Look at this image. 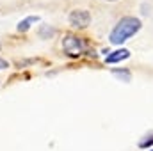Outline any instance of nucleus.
I'll list each match as a JSON object with an SVG mask.
<instances>
[{
  "label": "nucleus",
  "instance_id": "f8f14e48",
  "mask_svg": "<svg viewBox=\"0 0 153 151\" xmlns=\"http://www.w3.org/2000/svg\"><path fill=\"white\" fill-rule=\"evenodd\" d=\"M0 48H2V46H0Z\"/></svg>",
  "mask_w": 153,
  "mask_h": 151
},
{
  "label": "nucleus",
  "instance_id": "f03ea898",
  "mask_svg": "<svg viewBox=\"0 0 153 151\" xmlns=\"http://www.w3.org/2000/svg\"><path fill=\"white\" fill-rule=\"evenodd\" d=\"M62 50L71 59L80 57L87 52V41L80 36H75V34H66L62 38Z\"/></svg>",
  "mask_w": 153,
  "mask_h": 151
},
{
  "label": "nucleus",
  "instance_id": "7ed1b4c3",
  "mask_svg": "<svg viewBox=\"0 0 153 151\" xmlns=\"http://www.w3.org/2000/svg\"><path fill=\"white\" fill-rule=\"evenodd\" d=\"M68 20H70V23H71L75 29H87V27L91 25V14H89V11H85V9H73V11L70 13Z\"/></svg>",
  "mask_w": 153,
  "mask_h": 151
},
{
  "label": "nucleus",
  "instance_id": "1a4fd4ad",
  "mask_svg": "<svg viewBox=\"0 0 153 151\" xmlns=\"http://www.w3.org/2000/svg\"><path fill=\"white\" fill-rule=\"evenodd\" d=\"M7 68H9V62H7L5 59L0 57V70H7Z\"/></svg>",
  "mask_w": 153,
  "mask_h": 151
},
{
  "label": "nucleus",
  "instance_id": "6e6552de",
  "mask_svg": "<svg viewBox=\"0 0 153 151\" xmlns=\"http://www.w3.org/2000/svg\"><path fill=\"white\" fill-rule=\"evenodd\" d=\"M152 146H153V132L148 133L146 137H143V141H139V148H143V150H148Z\"/></svg>",
  "mask_w": 153,
  "mask_h": 151
},
{
  "label": "nucleus",
  "instance_id": "f257e3e1",
  "mask_svg": "<svg viewBox=\"0 0 153 151\" xmlns=\"http://www.w3.org/2000/svg\"><path fill=\"white\" fill-rule=\"evenodd\" d=\"M139 30H141V20L135 16H125L116 23V27L109 36V41L112 44H123L132 36H135Z\"/></svg>",
  "mask_w": 153,
  "mask_h": 151
},
{
  "label": "nucleus",
  "instance_id": "423d86ee",
  "mask_svg": "<svg viewBox=\"0 0 153 151\" xmlns=\"http://www.w3.org/2000/svg\"><path fill=\"white\" fill-rule=\"evenodd\" d=\"M53 34H55V29L52 25H41L38 29V36L41 39H50Z\"/></svg>",
  "mask_w": 153,
  "mask_h": 151
},
{
  "label": "nucleus",
  "instance_id": "9b49d317",
  "mask_svg": "<svg viewBox=\"0 0 153 151\" xmlns=\"http://www.w3.org/2000/svg\"><path fill=\"white\" fill-rule=\"evenodd\" d=\"M150 151H153V150H150Z\"/></svg>",
  "mask_w": 153,
  "mask_h": 151
},
{
  "label": "nucleus",
  "instance_id": "39448f33",
  "mask_svg": "<svg viewBox=\"0 0 153 151\" xmlns=\"http://www.w3.org/2000/svg\"><path fill=\"white\" fill-rule=\"evenodd\" d=\"M38 21H39V16H27L25 20H22V21L18 23L16 30H18V32H27V30L32 27V23H38Z\"/></svg>",
  "mask_w": 153,
  "mask_h": 151
},
{
  "label": "nucleus",
  "instance_id": "9d476101",
  "mask_svg": "<svg viewBox=\"0 0 153 151\" xmlns=\"http://www.w3.org/2000/svg\"><path fill=\"white\" fill-rule=\"evenodd\" d=\"M103 2H116V0H103Z\"/></svg>",
  "mask_w": 153,
  "mask_h": 151
},
{
  "label": "nucleus",
  "instance_id": "20e7f679",
  "mask_svg": "<svg viewBox=\"0 0 153 151\" xmlns=\"http://www.w3.org/2000/svg\"><path fill=\"white\" fill-rule=\"evenodd\" d=\"M128 57H130V52H128L126 48H119V50L111 52V53L105 57V62H107V64H116V62H121V61H125V59H128Z\"/></svg>",
  "mask_w": 153,
  "mask_h": 151
},
{
  "label": "nucleus",
  "instance_id": "0eeeda50",
  "mask_svg": "<svg viewBox=\"0 0 153 151\" xmlns=\"http://www.w3.org/2000/svg\"><path fill=\"white\" fill-rule=\"evenodd\" d=\"M112 75H116L119 80H123V82H130L132 80V73L128 71V70H112Z\"/></svg>",
  "mask_w": 153,
  "mask_h": 151
}]
</instances>
